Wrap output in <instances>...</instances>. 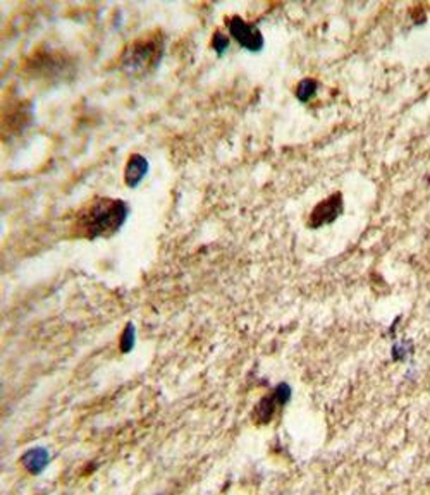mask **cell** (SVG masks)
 Instances as JSON below:
<instances>
[{
    "mask_svg": "<svg viewBox=\"0 0 430 495\" xmlns=\"http://www.w3.org/2000/svg\"><path fill=\"white\" fill-rule=\"evenodd\" d=\"M229 31L238 40L239 45L245 47L246 50L260 52L263 48V36L260 31L238 16L229 19Z\"/></svg>",
    "mask_w": 430,
    "mask_h": 495,
    "instance_id": "cell-4",
    "label": "cell"
},
{
    "mask_svg": "<svg viewBox=\"0 0 430 495\" xmlns=\"http://www.w3.org/2000/svg\"><path fill=\"white\" fill-rule=\"evenodd\" d=\"M227 45H229V40H227V36L224 33H221V31H217V33L214 35L212 38V47L215 48V52L217 54H222V52L226 50Z\"/></svg>",
    "mask_w": 430,
    "mask_h": 495,
    "instance_id": "cell-10",
    "label": "cell"
},
{
    "mask_svg": "<svg viewBox=\"0 0 430 495\" xmlns=\"http://www.w3.org/2000/svg\"><path fill=\"white\" fill-rule=\"evenodd\" d=\"M147 172H148L147 160H145L141 155H138V153H135V155L129 157L128 165H126V172H124L126 184H128L129 188H136V186L141 182V179L147 176Z\"/></svg>",
    "mask_w": 430,
    "mask_h": 495,
    "instance_id": "cell-8",
    "label": "cell"
},
{
    "mask_svg": "<svg viewBox=\"0 0 430 495\" xmlns=\"http://www.w3.org/2000/svg\"><path fill=\"white\" fill-rule=\"evenodd\" d=\"M343 212V198L341 194H332L327 200L319 203L310 215V227H320L324 224H331L332 221L339 217Z\"/></svg>",
    "mask_w": 430,
    "mask_h": 495,
    "instance_id": "cell-5",
    "label": "cell"
},
{
    "mask_svg": "<svg viewBox=\"0 0 430 495\" xmlns=\"http://www.w3.org/2000/svg\"><path fill=\"white\" fill-rule=\"evenodd\" d=\"M72 69L71 59L62 55L60 52H35L31 54L30 59L24 64V71L30 72L33 78L52 79V78H62L66 72Z\"/></svg>",
    "mask_w": 430,
    "mask_h": 495,
    "instance_id": "cell-3",
    "label": "cell"
},
{
    "mask_svg": "<svg viewBox=\"0 0 430 495\" xmlns=\"http://www.w3.org/2000/svg\"><path fill=\"white\" fill-rule=\"evenodd\" d=\"M31 121V112H30V104L28 101H19L14 104L12 107H7V111L4 112V136L11 135V133H21L23 128L30 126Z\"/></svg>",
    "mask_w": 430,
    "mask_h": 495,
    "instance_id": "cell-6",
    "label": "cell"
},
{
    "mask_svg": "<svg viewBox=\"0 0 430 495\" xmlns=\"http://www.w3.org/2000/svg\"><path fill=\"white\" fill-rule=\"evenodd\" d=\"M129 215L128 203L114 198H95L75 215L71 234L75 238L97 239L114 236Z\"/></svg>",
    "mask_w": 430,
    "mask_h": 495,
    "instance_id": "cell-1",
    "label": "cell"
},
{
    "mask_svg": "<svg viewBox=\"0 0 430 495\" xmlns=\"http://www.w3.org/2000/svg\"><path fill=\"white\" fill-rule=\"evenodd\" d=\"M317 88L319 84L315 79H303L302 83L298 84V88H296V96L302 101H307L317 93Z\"/></svg>",
    "mask_w": 430,
    "mask_h": 495,
    "instance_id": "cell-9",
    "label": "cell"
},
{
    "mask_svg": "<svg viewBox=\"0 0 430 495\" xmlns=\"http://www.w3.org/2000/svg\"><path fill=\"white\" fill-rule=\"evenodd\" d=\"M290 396H291V389L287 387L286 384L279 385V387L275 389L269 397H265V399L262 401L257 409V415H262V421H269L272 415L275 413V409H277L279 406H282L284 403H287Z\"/></svg>",
    "mask_w": 430,
    "mask_h": 495,
    "instance_id": "cell-7",
    "label": "cell"
},
{
    "mask_svg": "<svg viewBox=\"0 0 430 495\" xmlns=\"http://www.w3.org/2000/svg\"><path fill=\"white\" fill-rule=\"evenodd\" d=\"M165 36L160 30L148 31L129 42L121 52L119 67L131 78H141L159 67L164 57Z\"/></svg>",
    "mask_w": 430,
    "mask_h": 495,
    "instance_id": "cell-2",
    "label": "cell"
}]
</instances>
